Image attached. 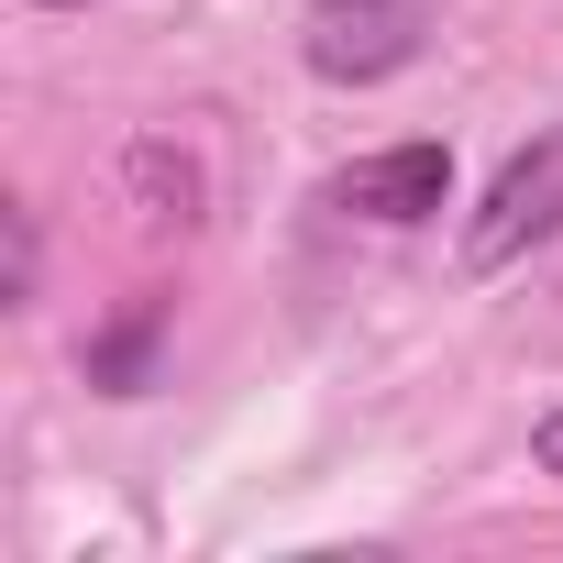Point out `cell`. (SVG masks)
Returning <instances> with one entry per match:
<instances>
[{
  "label": "cell",
  "instance_id": "6da1fadb",
  "mask_svg": "<svg viewBox=\"0 0 563 563\" xmlns=\"http://www.w3.org/2000/svg\"><path fill=\"white\" fill-rule=\"evenodd\" d=\"M552 232H563V122L530 133V144L486 177V199L464 210V243H453V254H464V276H508V265L541 254Z\"/></svg>",
  "mask_w": 563,
  "mask_h": 563
},
{
  "label": "cell",
  "instance_id": "7a4b0ae2",
  "mask_svg": "<svg viewBox=\"0 0 563 563\" xmlns=\"http://www.w3.org/2000/svg\"><path fill=\"white\" fill-rule=\"evenodd\" d=\"M431 45V0H321L299 23V67L332 89H387Z\"/></svg>",
  "mask_w": 563,
  "mask_h": 563
},
{
  "label": "cell",
  "instance_id": "3957f363",
  "mask_svg": "<svg viewBox=\"0 0 563 563\" xmlns=\"http://www.w3.org/2000/svg\"><path fill=\"white\" fill-rule=\"evenodd\" d=\"M321 210H343V221H376V232H420L431 210H453V155H442L431 133H409V144H376V155H354V166L321 188Z\"/></svg>",
  "mask_w": 563,
  "mask_h": 563
},
{
  "label": "cell",
  "instance_id": "277c9868",
  "mask_svg": "<svg viewBox=\"0 0 563 563\" xmlns=\"http://www.w3.org/2000/svg\"><path fill=\"white\" fill-rule=\"evenodd\" d=\"M122 188H133L144 232H199V199H210V177H199V155H188L177 133H133V155H122Z\"/></svg>",
  "mask_w": 563,
  "mask_h": 563
},
{
  "label": "cell",
  "instance_id": "5b68a950",
  "mask_svg": "<svg viewBox=\"0 0 563 563\" xmlns=\"http://www.w3.org/2000/svg\"><path fill=\"white\" fill-rule=\"evenodd\" d=\"M155 332H166V310H133L111 343H89V387H111V398H133L144 387V365H155Z\"/></svg>",
  "mask_w": 563,
  "mask_h": 563
},
{
  "label": "cell",
  "instance_id": "8992f818",
  "mask_svg": "<svg viewBox=\"0 0 563 563\" xmlns=\"http://www.w3.org/2000/svg\"><path fill=\"white\" fill-rule=\"evenodd\" d=\"M34 276H45V232L34 210H12V310H34Z\"/></svg>",
  "mask_w": 563,
  "mask_h": 563
},
{
  "label": "cell",
  "instance_id": "52a82bcc",
  "mask_svg": "<svg viewBox=\"0 0 563 563\" xmlns=\"http://www.w3.org/2000/svg\"><path fill=\"white\" fill-rule=\"evenodd\" d=\"M530 464H541V475H552V486H563V398H552V409H541V420H530Z\"/></svg>",
  "mask_w": 563,
  "mask_h": 563
},
{
  "label": "cell",
  "instance_id": "ba28073f",
  "mask_svg": "<svg viewBox=\"0 0 563 563\" xmlns=\"http://www.w3.org/2000/svg\"><path fill=\"white\" fill-rule=\"evenodd\" d=\"M34 12H89V0H34Z\"/></svg>",
  "mask_w": 563,
  "mask_h": 563
}]
</instances>
